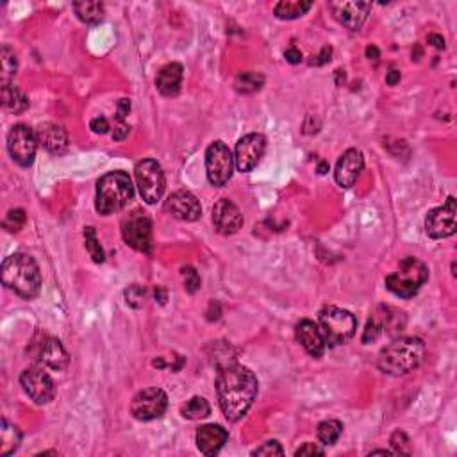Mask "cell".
Returning <instances> with one entry per match:
<instances>
[{
    "label": "cell",
    "mask_w": 457,
    "mask_h": 457,
    "mask_svg": "<svg viewBox=\"0 0 457 457\" xmlns=\"http://www.w3.org/2000/svg\"><path fill=\"white\" fill-rule=\"evenodd\" d=\"M258 377L247 366L229 365L216 375V397L229 421L241 420L258 397Z\"/></svg>",
    "instance_id": "cell-1"
},
{
    "label": "cell",
    "mask_w": 457,
    "mask_h": 457,
    "mask_svg": "<svg viewBox=\"0 0 457 457\" xmlns=\"http://www.w3.org/2000/svg\"><path fill=\"white\" fill-rule=\"evenodd\" d=\"M426 358V345L420 338H398L379 352V370L393 377L414 372Z\"/></svg>",
    "instance_id": "cell-2"
},
{
    "label": "cell",
    "mask_w": 457,
    "mask_h": 457,
    "mask_svg": "<svg viewBox=\"0 0 457 457\" xmlns=\"http://www.w3.org/2000/svg\"><path fill=\"white\" fill-rule=\"evenodd\" d=\"M0 275H2V284L25 300H31L40 293V268L29 254H13L6 258L2 261Z\"/></svg>",
    "instance_id": "cell-3"
},
{
    "label": "cell",
    "mask_w": 457,
    "mask_h": 457,
    "mask_svg": "<svg viewBox=\"0 0 457 457\" xmlns=\"http://www.w3.org/2000/svg\"><path fill=\"white\" fill-rule=\"evenodd\" d=\"M134 197V186L129 174L118 170L102 175L97 183L95 209L100 215H113L124 209Z\"/></svg>",
    "instance_id": "cell-4"
},
{
    "label": "cell",
    "mask_w": 457,
    "mask_h": 457,
    "mask_svg": "<svg viewBox=\"0 0 457 457\" xmlns=\"http://www.w3.org/2000/svg\"><path fill=\"white\" fill-rule=\"evenodd\" d=\"M429 279V268L416 258H404L398 270L386 277V288L400 298H411Z\"/></svg>",
    "instance_id": "cell-5"
},
{
    "label": "cell",
    "mask_w": 457,
    "mask_h": 457,
    "mask_svg": "<svg viewBox=\"0 0 457 457\" xmlns=\"http://www.w3.org/2000/svg\"><path fill=\"white\" fill-rule=\"evenodd\" d=\"M320 330L325 339V345L338 346L354 338L358 329V320L350 311L342 307L327 306L318 314Z\"/></svg>",
    "instance_id": "cell-6"
},
{
    "label": "cell",
    "mask_w": 457,
    "mask_h": 457,
    "mask_svg": "<svg viewBox=\"0 0 457 457\" xmlns=\"http://www.w3.org/2000/svg\"><path fill=\"white\" fill-rule=\"evenodd\" d=\"M136 183L139 195L147 204L160 202L167 190V179L161 164L154 160H143L136 164Z\"/></svg>",
    "instance_id": "cell-7"
},
{
    "label": "cell",
    "mask_w": 457,
    "mask_h": 457,
    "mask_svg": "<svg viewBox=\"0 0 457 457\" xmlns=\"http://www.w3.org/2000/svg\"><path fill=\"white\" fill-rule=\"evenodd\" d=\"M234 155L223 141H213L206 150L207 179L215 188L225 186L234 171Z\"/></svg>",
    "instance_id": "cell-8"
},
{
    "label": "cell",
    "mask_w": 457,
    "mask_h": 457,
    "mask_svg": "<svg viewBox=\"0 0 457 457\" xmlns=\"http://www.w3.org/2000/svg\"><path fill=\"white\" fill-rule=\"evenodd\" d=\"M122 236L129 247L143 254L152 252V222L143 211L134 209L122 222Z\"/></svg>",
    "instance_id": "cell-9"
},
{
    "label": "cell",
    "mask_w": 457,
    "mask_h": 457,
    "mask_svg": "<svg viewBox=\"0 0 457 457\" xmlns=\"http://www.w3.org/2000/svg\"><path fill=\"white\" fill-rule=\"evenodd\" d=\"M8 150L15 163L24 168L31 167L38 150L36 132L27 125H15L8 134Z\"/></svg>",
    "instance_id": "cell-10"
},
{
    "label": "cell",
    "mask_w": 457,
    "mask_h": 457,
    "mask_svg": "<svg viewBox=\"0 0 457 457\" xmlns=\"http://www.w3.org/2000/svg\"><path fill=\"white\" fill-rule=\"evenodd\" d=\"M457 204L454 197H449L442 207L429 211L426 218V232L433 239L450 238L457 231Z\"/></svg>",
    "instance_id": "cell-11"
},
{
    "label": "cell",
    "mask_w": 457,
    "mask_h": 457,
    "mask_svg": "<svg viewBox=\"0 0 457 457\" xmlns=\"http://www.w3.org/2000/svg\"><path fill=\"white\" fill-rule=\"evenodd\" d=\"M168 407V397L161 388H147L139 391L131 404V413L136 420L150 421L164 414Z\"/></svg>",
    "instance_id": "cell-12"
},
{
    "label": "cell",
    "mask_w": 457,
    "mask_h": 457,
    "mask_svg": "<svg viewBox=\"0 0 457 457\" xmlns=\"http://www.w3.org/2000/svg\"><path fill=\"white\" fill-rule=\"evenodd\" d=\"M20 384L25 393L31 397V400H34L40 406L48 404L54 398V395H56L54 381L40 366H31V368L22 372Z\"/></svg>",
    "instance_id": "cell-13"
},
{
    "label": "cell",
    "mask_w": 457,
    "mask_h": 457,
    "mask_svg": "<svg viewBox=\"0 0 457 457\" xmlns=\"http://www.w3.org/2000/svg\"><path fill=\"white\" fill-rule=\"evenodd\" d=\"M267 150V138L259 132H252V134L243 136L236 143V154L234 163L236 168L243 174L252 171L258 163L261 161L262 154Z\"/></svg>",
    "instance_id": "cell-14"
},
{
    "label": "cell",
    "mask_w": 457,
    "mask_h": 457,
    "mask_svg": "<svg viewBox=\"0 0 457 457\" xmlns=\"http://www.w3.org/2000/svg\"><path fill=\"white\" fill-rule=\"evenodd\" d=\"M164 209L170 213L174 218L183 220V222H197L202 216V206L191 191L179 190L168 197Z\"/></svg>",
    "instance_id": "cell-15"
},
{
    "label": "cell",
    "mask_w": 457,
    "mask_h": 457,
    "mask_svg": "<svg viewBox=\"0 0 457 457\" xmlns=\"http://www.w3.org/2000/svg\"><path fill=\"white\" fill-rule=\"evenodd\" d=\"M213 225L222 236H232L243 227V215L229 199H220L213 207Z\"/></svg>",
    "instance_id": "cell-16"
},
{
    "label": "cell",
    "mask_w": 457,
    "mask_h": 457,
    "mask_svg": "<svg viewBox=\"0 0 457 457\" xmlns=\"http://www.w3.org/2000/svg\"><path fill=\"white\" fill-rule=\"evenodd\" d=\"M330 9L339 24L350 31H358L370 15L372 4L370 2H332Z\"/></svg>",
    "instance_id": "cell-17"
},
{
    "label": "cell",
    "mask_w": 457,
    "mask_h": 457,
    "mask_svg": "<svg viewBox=\"0 0 457 457\" xmlns=\"http://www.w3.org/2000/svg\"><path fill=\"white\" fill-rule=\"evenodd\" d=\"M363 168H365V157L363 152L358 148H349L345 154L339 157L338 164H336V171H334V179L342 188H352L361 175Z\"/></svg>",
    "instance_id": "cell-18"
},
{
    "label": "cell",
    "mask_w": 457,
    "mask_h": 457,
    "mask_svg": "<svg viewBox=\"0 0 457 457\" xmlns=\"http://www.w3.org/2000/svg\"><path fill=\"white\" fill-rule=\"evenodd\" d=\"M295 336L297 342L306 349L307 354L314 359H320L325 354V339L322 336V330L311 320H302L295 327Z\"/></svg>",
    "instance_id": "cell-19"
},
{
    "label": "cell",
    "mask_w": 457,
    "mask_h": 457,
    "mask_svg": "<svg viewBox=\"0 0 457 457\" xmlns=\"http://www.w3.org/2000/svg\"><path fill=\"white\" fill-rule=\"evenodd\" d=\"M38 143L47 152L54 155H63L68 150V134L61 125L52 124H41L36 131Z\"/></svg>",
    "instance_id": "cell-20"
},
{
    "label": "cell",
    "mask_w": 457,
    "mask_h": 457,
    "mask_svg": "<svg viewBox=\"0 0 457 457\" xmlns=\"http://www.w3.org/2000/svg\"><path fill=\"white\" fill-rule=\"evenodd\" d=\"M229 440V433L222 426L216 423H207L197 430V447L204 456H215Z\"/></svg>",
    "instance_id": "cell-21"
},
{
    "label": "cell",
    "mask_w": 457,
    "mask_h": 457,
    "mask_svg": "<svg viewBox=\"0 0 457 457\" xmlns=\"http://www.w3.org/2000/svg\"><path fill=\"white\" fill-rule=\"evenodd\" d=\"M40 361L41 365L50 368V370L63 372L66 370L70 358H68V352L64 350V346L61 345L59 339L48 338L40 349Z\"/></svg>",
    "instance_id": "cell-22"
},
{
    "label": "cell",
    "mask_w": 457,
    "mask_h": 457,
    "mask_svg": "<svg viewBox=\"0 0 457 457\" xmlns=\"http://www.w3.org/2000/svg\"><path fill=\"white\" fill-rule=\"evenodd\" d=\"M183 83V64L168 63L160 70L155 77V86L164 97H175L181 90Z\"/></svg>",
    "instance_id": "cell-23"
},
{
    "label": "cell",
    "mask_w": 457,
    "mask_h": 457,
    "mask_svg": "<svg viewBox=\"0 0 457 457\" xmlns=\"http://www.w3.org/2000/svg\"><path fill=\"white\" fill-rule=\"evenodd\" d=\"M2 106L6 111L20 115L29 108V99L22 90L13 86L11 83H2Z\"/></svg>",
    "instance_id": "cell-24"
},
{
    "label": "cell",
    "mask_w": 457,
    "mask_h": 457,
    "mask_svg": "<svg viewBox=\"0 0 457 457\" xmlns=\"http://www.w3.org/2000/svg\"><path fill=\"white\" fill-rule=\"evenodd\" d=\"M388 322H390L388 309H386V307H379L370 316L368 323H366V329L365 332H363V343L368 345V343L377 342V339L381 338V334L384 332L386 327H388Z\"/></svg>",
    "instance_id": "cell-25"
},
{
    "label": "cell",
    "mask_w": 457,
    "mask_h": 457,
    "mask_svg": "<svg viewBox=\"0 0 457 457\" xmlns=\"http://www.w3.org/2000/svg\"><path fill=\"white\" fill-rule=\"evenodd\" d=\"M73 11H76L77 18L87 25H97L104 20V4L102 2H95V0H84V2H76L73 4Z\"/></svg>",
    "instance_id": "cell-26"
},
{
    "label": "cell",
    "mask_w": 457,
    "mask_h": 457,
    "mask_svg": "<svg viewBox=\"0 0 457 457\" xmlns=\"http://www.w3.org/2000/svg\"><path fill=\"white\" fill-rule=\"evenodd\" d=\"M22 443V433L18 427L11 426L8 420H2L0 426V456H11L18 450Z\"/></svg>",
    "instance_id": "cell-27"
},
{
    "label": "cell",
    "mask_w": 457,
    "mask_h": 457,
    "mask_svg": "<svg viewBox=\"0 0 457 457\" xmlns=\"http://www.w3.org/2000/svg\"><path fill=\"white\" fill-rule=\"evenodd\" d=\"M311 8H313V2H307V0H283L275 6L274 13L279 20H295L306 15Z\"/></svg>",
    "instance_id": "cell-28"
},
{
    "label": "cell",
    "mask_w": 457,
    "mask_h": 457,
    "mask_svg": "<svg viewBox=\"0 0 457 457\" xmlns=\"http://www.w3.org/2000/svg\"><path fill=\"white\" fill-rule=\"evenodd\" d=\"M181 414L188 420H204L211 414L209 402L202 397H193L181 407Z\"/></svg>",
    "instance_id": "cell-29"
},
{
    "label": "cell",
    "mask_w": 457,
    "mask_h": 457,
    "mask_svg": "<svg viewBox=\"0 0 457 457\" xmlns=\"http://www.w3.org/2000/svg\"><path fill=\"white\" fill-rule=\"evenodd\" d=\"M262 84H265V77L258 72H241L238 73V77H236L234 80L236 92L245 93V95L259 92V90L262 87Z\"/></svg>",
    "instance_id": "cell-30"
},
{
    "label": "cell",
    "mask_w": 457,
    "mask_h": 457,
    "mask_svg": "<svg viewBox=\"0 0 457 457\" xmlns=\"http://www.w3.org/2000/svg\"><path fill=\"white\" fill-rule=\"evenodd\" d=\"M0 68H2V83H9L16 76L18 59H16L15 50L9 45H2V50H0Z\"/></svg>",
    "instance_id": "cell-31"
},
{
    "label": "cell",
    "mask_w": 457,
    "mask_h": 457,
    "mask_svg": "<svg viewBox=\"0 0 457 457\" xmlns=\"http://www.w3.org/2000/svg\"><path fill=\"white\" fill-rule=\"evenodd\" d=\"M343 433V423L338 420H325L318 426V437L323 445H334Z\"/></svg>",
    "instance_id": "cell-32"
},
{
    "label": "cell",
    "mask_w": 457,
    "mask_h": 457,
    "mask_svg": "<svg viewBox=\"0 0 457 457\" xmlns=\"http://www.w3.org/2000/svg\"><path fill=\"white\" fill-rule=\"evenodd\" d=\"M84 241H86V248L87 252H90V255H92L93 261L104 262L106 255H104L102 247H100L99 239H97L95 227H86V229H84Z\"/></svg>",
    "instance_id": "cell-33"
},
{
    "label": "cell",
    "mask_w": 457,
    "mask_h": 457,
    "mask_svg": "<svg viewBox=\"0 0 457 457\" xmlns=\"http://www.w3.org/2000/svg\"><path fill=\"white\" fill-rule=\"evenodd\" d=\"M145 295H147V291H145L143 286H139V284H131V286L124 291L125 304H127L129 307H132V309H139L145 302Z\"/></svg>",
    "instance_id": "cell-34"
},
{
    "label": "cell",
    "mask_w": 457,
    "mask_h": 457,
    "mask_svg": "<svg viewBox=\"0 0 457 457\" xmlns=\"http://www.w3.org/2000/svg\"><path fill=\"white\" fill-rule=\"evenodd\" d=\"M391 449H393L395 454H400V456H411V440L407 437V434L404 430H395L391 434Z\"/></svg>",
    "instance_id": "cell-35"
},
{
    "label": "cell",
    "mask_w": 457,
    "mask_h": 457,
    "mask_svg": "<svg viewBox=\"0 0 457 457\" xmlns=\"http://www.w3.org/2000/svg\"><path fill=\"white\" fill-rule=\"evenodd\" d=\"M25 211L24 209H11L4 220V227L11 232H18L25 225Z\"/></svg>",
    "instance_id": "cell-36"
},
{
    "label": "cell",
    "mask_w": 457,
    "mask_h": 457,
    "mask_svg": "<svg viewBox=\"0 0 457 457\" xmlns=\"http://www.w3.org/2000/svg\"><path fill=\"white\" fill-rule=\"evenodd\" d=\"M183 277H184V288L188 293H195L200 288V277L197 274V270L193 267H184L183 268Z\"/></svg>",
    "instance_id": "cell-37"
},
{
    "label": "cell",
    "mask_w": 457,
    "mask_h": 457,
    "mask_svg": "<svg viewBox=\"0 0 457 457\" xmlns=\"http://www.w3.org/2000/svg\"><path fill=\"white\" fill-rule=\"evenodd\" d=\"M284 450L283 447H281V443L279 442H267L265 445L258 447V449L252 452V456H283Z\"/></svg>",
    "instance_id": "cell-38"
},
{
    "label": "cell",
    "mask_w": 457,
    "mask_h": 457,
    "mask_svg": "<svg viewBox=\"0 0 457 457\" xmlns=\"http://www.w3.org/2000/svg\"><path fill=\"white\" fill-rule=\"evenodd\" d=\"M325 454V450L322 449V447L314 445V443H304L300 449L295 452V456L300 457V456H323Z\"/></svg>",
    "instance_id": "cell-39"
},
{
    "label": "cell",
    "mask_w": 457,
    "mask_h": 457,
    "mask_svg": "<svg viewBox=\"0 0 457 457\" xmlns=\"http://www.w3.org/2000/svg\"><path fill=\"white\" fill-rule=\"evenodd\" d=\"M90 129H92L95 134H106V132L109 131V122L106 118H102V116H99V118H93L92 122H90Z\"/></svg>",
    "instance_id": "cell-40"
},
{
    "label": "cell",
    "mask_w": 457,
    "mask_h": 457,
    "mask_svg": "<svg viewBox=\"0 0 457 457\" xmlns=\"http://www.w3.org/2000/svg\"><path fill=\"white\" fill-rule=\"evenodd\" d=\"M118 113H116V118H118V122H122V120L125 118V116L129 115V111H131V100L129 99H122L118 100Z\"/></svg>",
    "instance_id": "cell-41"
},
{
    "label": "cell",
    "mask_w": 457,
    "mask_h": 457,
    "mask_svg": "<svg viewBox=\"0 0 457 457\" xmlns=\"http://www.w3.org/2000/svg\"><path fill=\"white\" fill-rule=\"evenodd\" d=\"M284 57H286L288 63L298 64L300 61H302V52L298 50L297 47H290L286 52H284Z\"/></svg>",
    "instance_id": "cell-42"
},
{
    "label": "cell",
    "mask_w": 457,
    "mask_h": 457,
    "mask_svg": "<svg viewBox=\"0 0 457 457\" xmlns=\"http://www.w3.org/2000/svg\"><path fill=\"white\" fill-rule=\"evenodd\" d=\"M129 131H131V127H129V125H125L124 122H120V124L116 125L115 132H113V139H116V141H122V139L127 138Z\"/></svg>",
    "instance_id": "cell-43"
},
{
    "label": "cell",
    "mask_w": 457,
    "mask_h": 457,
    "mask_svg": "<svg viewBox=\"0 0 457 457\" xmlns=\"http://www.w3.org/2000/svg\"><path fill=\"white\" fill-rule=\"evenodd\" d=\"M330 56H332V48H330V47H323L322 52H320L318 59H313V61H311V64H316V66H320V64L329 63Z\"/></svg>",
    "instance_id": "cell-44"
},
{
    "label": "cell",
    "mask_w": 457,
    "mask_h": 457,
    "mask_svg": "<svg viewBox=\"0 0 457 457\" xmlns=\"http://www.w3.org/2000/svg\"><path fill=\"white\" fill-rule=\"evenodd\" d=\"M386 83L390 84V86H395V84L400 83V72H398V70H390L388 76H386Z\"/></svg>",
    "instance_id": "cell-45"
},
{
    "label": "cell",
    "mask_w": 457,
    "mask_h": 457,
    "mask_svg": "<svg viewBox=\"0 0 457 457\" xmlns=\"http://www.w3.org/2000/svg\"><path fill=\"white\" fill-rule=\"evenodd\" d=\"M429 43L434 45L436 48H445V40H443V36H440V34H429Z\"/></svg>",
    "instance_id": "cell-46"
},
{
    "label": "cell",
    "mask_w": 457,
    "mask_h": 457,
    "mask_svg": "<svg viewBox=\"0 0 457 457\" xmlns=\"http://www.w3.org/2000/svg\"><path fill=\"white\" fill-rule=\"evenodd\" d=\"M366 57H368V59L377 61L379 59V48L374 47V45H370V47H366Z\"/></svg>",
    "instance_id": "cell-47"
},
{
    "label": "cell",
    "mask_w": 457,
    "mask_h": 457,
    "mask_svg": "<svg viewBox=\"0 0 457 457\" xmlns=\"http://www.w3.org/2000/svg\"><path fill=\"white\" fill-rule=\"evenodd\" d=\"M343 83H345V72L343 70H336V84L342 86Z\"/></svg>",
    "instance_id": "cell-48"
},
{
    "label": "cell",
    "mask_w": 457,
    "mask_h": 457,
    "mask_svg": "<svg viewBox=\"0 0 457 457\" xmlns=\"http://www.w3.org/2000/svg\"><path fill=\"white\" fill-rule=\"evenodd\" d=\"M329 171V163H325V161H322V163L318 164V174H327Z\"/></svg>",
    "instance_id": "cell-49"
},
{
    "label": "cell",
    "mask_w": 457,
    "mask_h": 457,
    "mask_svg": "<svg viewBox=\"0 0 457 457\" xmlns=\"http://www.w3.org/2000/svg\"><path fill=\"white\" fill-rule=\"evenodd\" d=\"M393 452H390V450H374V452H370V456H391Z\"/></svg>",
    "instance_id": "cell-50"
}]
</instances>
